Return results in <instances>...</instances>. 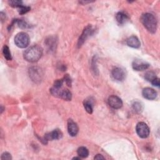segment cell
<instances>
[{
  "instance_id": "obj_2",
  "label": "cell",
  "mask_w": 160,
  "mask_h": 160,
  "mask_svg": "<svg viewBox=\"0 0 160 160\" xmlns=\"http://www.w3.org/2000/svg\"><path fill=\"white\" fill-rule=\"evenodd\" d=\"M141 21L148 31L151 33H154L156 31L157 20L153 14L148 13L143 14Z\"/></svg>"
},
{
  "instance_id": "obj_1",
  "label": "cell",
  "mask_w": 160,
  "mask_h": 160,
  "mask_svg": "<svg viewBox=\"0 0 160 160\" xmlns=\"http://www.w3.org/2000/svg\"><path fill=\"white\" fill-rule=\"evenodd\" d=\"M43 49L38 45H34L27 49L24 53V58L28 62L35 63L42 58Z\"/></svg>"
},
{
  "instance_id": "obj_16",
  "label": "cell",
  "mask_w": 160,
  "mask_h": 160,
  "mask_svg": "<svg viewBox=\"0 0 160 160\" xmlns=\"http://www.w3.org/2000/svg\"><path fill=\"white\" fill-rule=\"evenodd\" d=\"M16 23H17L18 26L22 29H28L31 28L30 24L22 19H16Z\"/></svg>"
},
{
  "instance_id": "obj_9",
  "label": "cell",
  "mask_w": 160,
  "mask_h": 160,
  "mask_svg": "<svg viewBox=\"0 0 160 160\" xmlns=\"http://www.w3.org/2000/svg\"><path fill=\"white\" fill-rule=\"evenodd\" d=\"M108 104L113 109H119L123 106V102L117 96L112 95L108 98Z\"/></svg>"
},
{
  "instance_id": "obj_19",
  "label": "cell",
  "mask_w": 160,
  "mask_h": 160,
  "mask_svg": "<svg viewBox=\"0 0 160 160\" xmlns=\"http://www.w3.org/2000/svg\"><path fill=\"white\" fill-rule=\"evenodd\" d=\"M84 107L85 110L89 113L91 114L93 111V103L90 102V101H85L84 102Z\"/></svg>"
},
{
  "instance_id": "obj_17",
  "label": "cell",
  "mask_w": 160,
  "mask_h": 160,
  "mask_svg": "<svg viewBox=\"0 0 160 160\" xmlns=\"http://www.w3.org/2000/svg\"><path fill=\"white\" fill-rule=\"evenodd\" d=\"M3 53L4 55V57L5 58V59L8 61H11L12 59V56H11V52L10 51V49L8 48V46H4L3 49Z\"/></svg>"
},
{
  "instance_id": "obj_25",
  "label": "cell",
  "mask_w": 160,
  "mask_h": 160,
  "mask_svg": "<svg viewBox=\"0 0 160 160\" xmlns=\"http://www.w3.org/2000/svg\"><path fill=\"white\" fill-rule=\"evenodd\" d=\"M1 159L2 160H10L12 159V157H11V154H10L8 152H5L2 154Z\"/></svg>"
},
{
  "instance_id": "obj_22",
  "label": "cell",
  "mask_w": 160,
  "mask_h": 160,
  "mask_svg": "<svg viewBox=\"0 0 160 160\" xmlns=\"http://www.w3.org/2000/svg\"><path fill=\"white\" fill-rule=\"evenodd\" d=\"M30 10H31L30 7L23 5L21 7L19 8V13L20 14H26V13H28V11H30Z\"/></svg>"
},
{
  "instance_id": "obj_10",
  "label": "cell",
  "mask_w": 160,
  "mask_h": 160,
  "mask_svg": "<svg viewBox=\"0 0 160 160\" xmlns=\"http://www.w3.org/2000/svg\"><path fill=\"white\" fill-rule=\"evenodd\" d=\"M111 74L113 78L118 82L123 81L126 77V74L125 71L122 68L119 67L114 68L112 70Z\"/></svg>"
},
{
  "instance_id": "obj_27",
  "label": "cell",
  "mask_w": 160,
  "mask_h": 160,
  "mask_svg": "<svg viewBox=\"0 0 160 160\" xmlns=\"http://www.w3.org/2000/svg\"><path fill=\"white\" fill-rule=\"evenodd\" d=\"M94 159H105V157L103 155L98 154L96 155V156L94 158Z\"/></svg>"
},
{
  "instance_id": "obj_26",
  "label": "cell",
  "mask_w": 160,
  "mask_h": 160,
  "mask_svg": "<svg viewBox=\"0 0 160 160\" xmlns=\"http://www.w3.org/2000/svg\"><path fill=\"white\" fill-rule=\"evenodd\" d=\"M151 83V84H152L153 86L159 87V85H160L159 79L156 77V78H154V79L153 80V81H152Z\"/></svg>"
},
{
  "instance_id": "obj_4",
  "label": "cell",
  "mask_w": 160,
  "mask_h": 160,
  "mask_svg": "<svg viewBox=\"0 0 160 160\" xmlns=\"http://www.w3.org/2000/svg\"><path fill=\"white\" fill-rule=\"evenodd\" d=\"M29 74L32 81L36 83H39L41 82L43 76L42 70L36 66H33L30 68Z\"/></svg>"
},
{
  "instance_id": "obj_7",
  "label": "cell",
  "mask_w": 160,
  "mask_h": 160,
  "mask_svg": "<svg viewBox=\"0 0 160 160\" xmlns=\"http://www.w3.org/2000/svg\"><path fill=\"white\" fill-rule=\"evenodd\" d=\"M63 137V133L59 130H54L53 131L48 133L45 134L44 137L45 143H46L48 141H53V140H57L61 139Z\"/></svg>"
},
{
  "instance_id": "obj_21",
  "label": "cell",
  "mask_w": 160,
  "mask_h": 160,
  "mask_svg": "<svg viewBox=\"0 0 160 160\" xmlns=\"http://www.w3.org/2000/svg\"><path fill=\"white\" fill-rule=\"evenodd\" d=\"M9 5L13 8H19L23 5V2L19 0H11L9 2Z\"/></svg>"
},
{
  "instance_id": "obj_5",
  "label": "cell",
  "mask_w": 160,
  "mask_h": 160,
  "mask_svg": "<svg viewBox=\"0 0 160 160\" xmlns=\"http://www.w3.org/2000/svg\"><path fill=\"white\" fill-rule=\"evenodd\" d=\"M94 32V29L93 28L92 26L91 25H88L87 26L85 30H83L82 35L80 36L79 40H78V48L81 47L84 43L86 41V39L91 36H92Z\"/></svg>"
},
{
  "instance_id": "obj_24",
  "label": "cell",
  "mask_w": 160,
  "mask_h": 160,
  "mask_svg": "<svg viewBox=\"0 0 160 160\" xmlns=\"http://www.w3.org/2000/svg\"><path fill=\"white\" fill-rule=\"evenodd\" d=\"M63 80H64V83H65L68 86H71V79L70 76L68 74L65 75V76L63 78Z\"/></svg>"
},
{
  "instance_id": "obj_11",
  "label": "cell",
  "mask_w": 160,
  "mask_h": 160,
  "mask_svg": "<svg viewBox=\"0 0 160 160\" xmlns=\"http://www.w3.org/2000/svg\"><path fill=\"white\" fill-rule=\"evenodd\" d=\"M143 96L148 100H154L157 97V92L153 88H146L142 91Z\"/></svg>"
},
{
  "instance_id": "obj_12",
  "label": "cell",
  "mask_w": 160,
  "mask_h": 160,
  "mask_svg": "<svg viewBox=\"0 0 160 160\" xmlns=\"http://www.w3.org/2000/svg\"><path fill=\"white\" fill-rule=\"evenodd\" d=\"M78 126L73 119H70L68 121V131L70 136H76L78 133Z\"/></svg>"
},
{
  "instance_id": "obj_28",
  "label": "cell",
  "mask_w": 160,
  "mask_h": 160,
  "mask_svg": "<svg viewBox=\"0 0 160 160\" xmlns=\"http://www.w3.org/2000/svg\"><path fill=\"white\" fill-rule=\"evenodd\" d=\"M73 159H80V157L78 158V157H74L73 158Z\"/></svg>"
},
{
  "instance_id": "obj_18",
  "label": "cell",
  "mask_w": 160,
  "mask_h": 160,
  "mask_svg": "<svg viewBox=\"0 0 160 160\" xmlns=\"http://www.w3.org/2000/svg\"><path fill=\"white\" fill-rule=\"evenodd\" d=\"M132 108L133 110L138 113H141L143 110V105L141 103H139L138 102H135L133 103L132 105Z\"/></svg>"
},
{
  "instance_id": "obj_14",
  "label": "cell",
  "mask_w": 160,
  "mask_h": 160,
  "mask_svg": "<svg viewBox=\"0 0 160 160\" xmlns=\"http://www.w3.org/2000/svg\"><path fill=\"white\" fill-rule=\"evenodd\" d=\"M116 22L119 25H123L128 21L129 17L126 13L122 11V12H119L116 14Z\"/></svg>"
},
{
  "instance_id": "obj_3",
  "label": "cell",
  "mask_w": 160,
  "mask_h": 160,
  "mask_svg": "<svg viewBox=\"0 0 160 160\" xmlns=\"http://www.w3.org/2000/svg\"><path fill=\"white\" fill-rule=\"evenodd\" d=\"M30 42V39L29 35L25 32L18 33L14 38L15 45L20 48H26L29 45Z\"/></svg>"
},
{
  "instance_id": "obj_8",
  "label": "cell",
  "mask_w": 160,
  "mask_h": 160,
  "mask_svg": "<svg viewBox=\"0 0 160 160\" xmlns=\"http://www.w3.org/2000/svg\"><path fill=\"white\" fill-rule=\"evenodd\" d=\"M132 67L136 71H144L150 67V64L142 59H134L132 63Z\"/></svg>"
},
{
  "instance_id": "obj_6",
  "label": "cell",
  "mask_w": 160,
  "mask_h": 160,
  "mask_svg": "<svg viewBox=\"0 0 160 160\" xmlns=\"http://www.w3.org/2000/svg\"><path fill=\"white\" fill-rule=\"evenodd\" d=\"M136 131L138 135L142 138H146L150 133V128L144 122H139L136 126Z\"/></svg>"
},
{
  "instance_id": "obj_13",
  "label": "cell",
  "mask_w": 160,
  "mask_h": 160,
  "mask_svg": "<svg viewBox=\"0 0 160 160\" xmlns=\"http://www.w3.org/2000/svg\"><path fill=\"white\" fill-rule=\"evenodd\" d=\"M126 45L133 48H139L141 46V43H140L139 39L135 36H131L128 38L126 41Z\"/></svg>"
},
{
  "instance_id": "obj_23",
  "label": "cell",
  "mask_w": 160,
  "mask_h": 160,
  "mask_svg": "<svg viewBox=\"0 0 160 160\" xmlns=\"http://www.w3.org/2000/svg\"><path fill=\"white\" fill-rule=\"evenodd\" d=\"M56 45V40L54 41V39H52V38H50V39L47 41V46L49 47V49L51 50H54L55 48L54 46Z\"/></svg>"
},
{
  "instance_id": "obj_20",
  "label": "cell",
  "mask_w": 160,
  "mask_h": 160,
  "mask_svg": "<svg viewBox=\"0 0 160 160\" xmlns=\"http://www.w3.org/2000/svg\"><path fill=\"white\" fill-rule=\"evenodd\" d=\"M156 78V74L153 71H148L145 75V78L148 82H151L153 80Z\"/></svg>"
},
{
  "instance_id": "obj_15",
  "label": "cell",
  "mask_w": 160,
  "mask_h": 160,
  "mask_svg": "<svg viewBox=\"0 0 160 160\" xmlns=\"http://www.w3.org/2000/svg\"><path fill=\"white\" fill-rule=\"evenodd\" d=\"M77 153H78V154L79 157H81L82 158H87L88 156L89 151L86 147L82 146V147H79L78 149Z\"/></svg>"
}]
</instances>
